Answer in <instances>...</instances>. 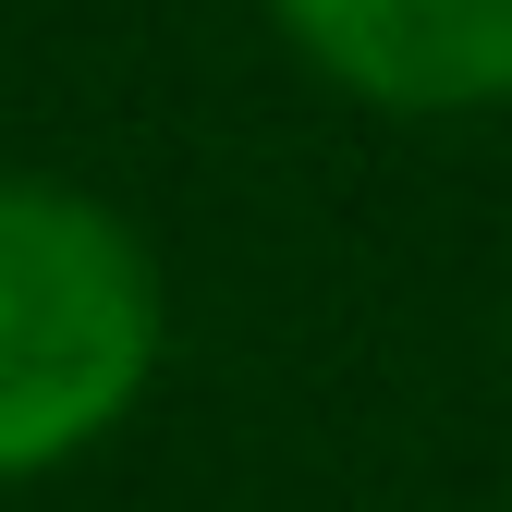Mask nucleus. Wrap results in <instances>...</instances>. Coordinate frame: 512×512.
<instances>
[{
  "label": "nucleus",
  "instance_id": "obj_1",
  "mask_svg": "<svg viewBox=\"0 0 512 512\" xmlns=\"http://www.w3.org/2000/svg\"><path fill=\"white\" fill-rule=\"evenodd\" d=\"M171 354L147 232L61 171H0V488L135 427Z\"/></svg>",
  "mask_w": 512,
  "mask_h": 512
},
{
  "label": "nucleus",
  "instance_id": "obj_2",
  "mask_svg": "<svg viewBox=\"0 0 512 512\" xmlns=\"http://www.w3.org/2000/svg\"><path fill=\"white\" fill-rule=\"evenodd\" d=\"M269 25L378 122L512 110V0H269Z\"/></svg>",
  "mask_w": 512,
  "mask_h": 512
},
{
  "label": "nucleus",
  "instance_id": "obj_3",
  "mask_svg": "<svg viewBox=\"0 0 512 512\" xmlns=\"http://www.w3.org/2000/svg\"><path fill=\"white\" fill-rule=\"evenodd\" d=\"M500 305H512V269H500Z\"/></svg>",
  "mask_w": 512,
  "mask_h": 512
},
{
  "label": "nucleus",
  "instance_id": "obj_4",
  "mask_svg": "<svg viewBox=\"0 0 512 512\" xmlns=\"http://www.w3.org/2000/svg\"><path fill=\"white\" fill-rule=\"evenodd\" d=\"M500 512H512V500H500Z\"/></svg>",
  "mask_w": 512,
  "mask_h": 512
}]
</instances>
